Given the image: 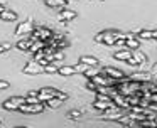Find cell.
<instances>
[{
  "label": "cell",
  "instance_id": "cell-20",
  "mask_svg": "<svg viewBox=\"0 0 157 128\" xmlns=\"http://www.w3.org/2000/svg\"><path fill=\"white\" fill-rule=\"evenodd\" d=\"M76 17V12L75 10H63L61 12V20H73Z\"/></svg>",
  "mask_w": 157,
  "mask_h": 128
},
{
  "label": "cell",
  "instance_id": "cell-32",
  "mask_svg": "<svg viewBox=\"0 0 157 128\" xmlns=\"http://www.w3.org/2000/svg\"><path fill=\"white\" fill-rule=\"evenodd\" d=\"M9 49H10V46H9V44H0V54L5 52V51H9Z\"/></svg>",
  "mask_w": 157,
  "mask_h": 128
},
{
  "label": "cell",
  "instance_id": "cell-23",
  "mask_svg": "<svg viewBox=\"0 0 157 128\" xmlns=\"http://www.w3.org/2000/svg\"><path fill=\"white\" fill-rule=\"evenodd\" d=\"M63 103H64V101H61L59 98H52V100H49L48 103H44V104H46V106H49V108H59Z\"/></svg>",
  "mask_w": 157,
  "mask_h": 128
},
{
  "label": "cell",
  "instance_id": "cell-15",
  "mask_svg": "<svg viewBox=\"0 0 157 128\" xmlns=\"http://www.w3.org/2000/svg\"><path fill=\"white\" fill-rule=\"evenodd\" d=\"M115 59H118V61H128L130 57H132V51H128V49H122V51H118V52H115Z\"/></svg>",
  "mask_w": 157,
  "mask_h": 128
},
{
  "label": "cell",
  "instance_id": "cell-17",
  "mask_svg": "<svg viewBox=\"0 0 157 128\" xmlns=\"http://www.w3.org/2000/svg\"><path fill=\"white\" fill-rule=\"evenodd\" d=\"M0 19L4 20V22H14V20H17V13L12 12V10H5V12L0 15Z\"/></svg>",
  "mask_w": 157,
  "mask_h": 128
},
{
  "label": "cell",
  "instance_id": "cell-3",
  "mask_svg": "<svg viewBox=\"0 0 157 128\" xmlns=\"http://www.w3.org/2000/svg\"><path fill=\"white\" fill-rule=\"evenodd\" d=\"M59 93H61V91H58L56 88H42V89L39 91L37 98H39L41 103H48L49 100H52V98H58Z\"/></svg>",
  "mask_w": 157,
  "mask_h": 128
},
{
  "label": "cell",
  "instance_id": "cell-25",
  "mask_svg": "<svg viewBox=\"0 0 157 128\" xmlns=\"http://www.w3.org/2000/svg\"><path fill=\"white\" fill-rule=\"evenodd\" d=\"M68 118L69 120H79V118H81V111L79 110H71L68 113Z\"/></svg>",
  "mask_w": 157,
  "mask_h": 128
},
{
  "label": "cell",
  "instance_id": "cell-19",
  "mask_svg": "<svg viewBox=\"0 0 157 128\" xmlns=\"http://www.w3.org/2000/svg\"><path fill=\"white\" fill-rule=\"evenodd\" d=\"M75 73H76L75 66H61L59 67V74H61V76H71V74H75Z\"/></svg>",
  "mask_w": 157,
  "mask_h": 128
},
{
  "label": "cell",
  "instance_id": "cell-7",
  "mask_svg": "<svg viewBox=\"0 0 157 128\" xmlns=\"http://www.w3.org/2000/svg\"><path fill=\"white\" fill-rule=\"evenodd\" d=\"M103 73H105L106 77H110V79H113V81H122V79L127 77L125 74H123V71L117 69V67H105Z\"/></svg>",
  "mask_w": 157,
  "mask_h": 128
},
{
  "label": "cell",
  "instance_id": "cell-29",
  "mask_svg": "<svg viewBox=\"0 0 157 128\" xmlns=\"http://www.w3.org/2000/svg\"><path fill=\"white\" fill-rule=\"evenodd\" d=\"M96 101H112V96H106V94H96Z\"/></svg>",
  "mask_w": 157,
  "mask_h": 128
},
{
  "label": "cell",
  "instance_id": "cell-27",
  "mask_svg": "<svg viewBox=\"0 0 157 128\" xmlns=\"http://www.w3.org/2000/svg\"><path fill=\"white\" fill-rule=\"evenodd\" d=\"M25 104H41L37 96H27L25 98Z\"/></svg>",
  "mask_w": 157,
  "mask_h": 128
},
{
  "label": "cell",
  "instance_id": "cell-34",
  "mask_svg": "<svg viewBox=\"0 0 157 128\" xmlns=\"http://www.w3.org/2000/svg\"><path fill=\"white\" fill-rule=\"evenodd\" d=\"M37 94H39V91H29L27 96H37Z\"/></svg>",
  "mask_w": 157,
  "mask_h": 128
},
{
  "label": "cell",
  "instance_id": "cell-12",
  "mask_svg": "<svg viewBox=\"0 0 157 128\" xmlns=\"http://www.w3.org/2000/svg\"><path fill=\"white\" fill-rule=\"evenodd\" d=\"M139 46H140L139 39H137L135 36H132V34H128V36H127V40H125V49L137 51V49H139Z\"/></svg>",
  "mask_w": 157,
  "mask_h": 128
},
{
  "label": "cell",
  "instance_id": "cell-24",
  "mask_svg": "<svg viewBox=\"0 0 157 128\" xmlns=\"http://www.w3.org/2000/svg\"><path fill=\"white\" fill-rule=\"evenodd\" d=\"M44 3H46V5H49V7H61V5H66L64 0H44Z\"/></svg>",
  "mask_w": 157,
  "mask_h": 128
},
{
  "label": "cell",
  "instance_id": "cell-22",
  "mask_svg": "<svg viewBox=\"0 0 157 128\" xmlns=\"http://www.w3.org/2000/svg\"><path fill=\"white\" fill-rule=\"evenodd\" d=\"M137 39H140V40L152 39V30H140V32L137 34Z\"/></svg>",
  "mask_w": 157,
  "mask_h": 128
},
{
  "label": "cell",
  "instance_id": "cell-18",
  "mask_svg": "<svg viewBox=\"0 0 157 128\" xmlns=\"http://www.w3.org/2000/svg\"><path fill=\"white\" fill-rule=\"evenodd\" d=\"M46 42H41V40H36L34 44H32V47H31V52H34V54H37V52H41V51H44L46 49Z\"/></svg>",
  "mask_w": 157,
  "mask_h": 128
},
{
  "label": "cell",
  "instance_id": "cell-8",
  "mask_svg": "<svg viewBox=\"0 0 157 128\" xmlns=\"http://www.w3.org/2000/svg\"><path fill=\"white\" fill-rule=\"evenodd\" d=\"M24 73L25 74H41V73H44V67L39 66L36 61H29L24 66Z\"/></svg>",
  "mask_w": 157,
  "mask_h": 128
},
{
  "label": "cell",
  "instance_id": "cell-28",
  "mask_svg": "<svg viewBox=\"0 0 157 128\" xmlns=\"http://www.w3.org/2000/svg\"><path fill=\"white\" fill-rule=\"evenodd\" d=\"M86 89H90V91H95V93H96V89H98V86H96V84L93 83L91 79H88V83H86Z\"/></svg>",
  "mask_w": 157,
  "mask_h": 128
},
{
  "label": "cell",
  "instance_id": "cell-4",
  "mask_svg": "<svg viewBox=\"0 0 157 128\" xmlns=\"http://www.w3.org/2000/svg\"><path fill=\"white\" fill-rule=\"evenodd\" d=\"M22 104H25V98H21V96H14L10 98V100L4 101V110H9V111H19V108L22 106Z\"/></svg>",
  "mask_w": 157,
  "mask_h": 128
},
{
  "label": "cell",
  "instance_id": "cell-9",
  "mask_svg": "<svg viewBox=\"0 0 157 128\" xmlns=\"http://www.w3.org/2000/svg\"><path fill=\"white\" fill-rule=\"evenodd\" d=\"M21 113H42L44 111V103L41 104H22L19 108Z\"/></svg>",
  "mask_w": 157,
  "mask_h": 128
},
{
  "label": "cell",
  "instance_id": "cell-5",
  "mask_svg": "<svg viewBox=\"0 0 157 128\" xmlns=\"http://www.w3.org/2000/svg\"><path fill=\"white\" fill-rule=\"evenodd\" d=\"M127 113H123L120 108H110V110L105 111V115H101V120H115V121H120Z\"/></svg>",
  "mask_w": 157,
  "mask_h": 128
},
{
  "label": "cell",
  "instance_id": "cell-30",
  "mask_svg": "<svg viewBox=\"0 0 157 128\" xmlns=\"http://www.w3.org/2000/svg\"><path fill=\"white\" fill-rule=\"evenodd\" d=\"M147 100H149V103H154V104H157V93L150 94V96L147 98Z\"/></svg>",
  "mask_w": 157,
  "mask_h": 128
},
{
  "label": "cell",
  "instance_id": "cell-35",
  "mask_svg": "<svg viewBox=\"0 0 157 128\" xmlns=\"http://www.w3.org/2000/svg\"><path fill=\"white\" fill-rule=\"evenodd\" d=\"M152 39H157V30H152Z\"/></svg>",
  "mask_w": 157,
  "mask_h": 128
},
{
  "label": "cell",
  "instance_id": "cell-10",
  "mask_svg": "<svg viewBox=\"0 0 157 128\" xmlns=\"http://www.w3.org/2000/svg\"><path fill=\"white\" fill-rule=\"evenodd\" d=\"M112 101L117 104V108H120V110H127V108H130L127 96H123V94H120V93H117L115 96L112 98Z\"/></svg>",
  "mask_w": 157,
  "mask_h": 128
},
{
  "label": "cell",
  "instance_id": "cell-13",
  "mask_svg": "<svg viewBox=\"0 0 157 128\" xmlns=\"http://www.w3.org/2000/svg\"><path fill=\"white\" fill-rule=\"evenodd\" d=\"M79 62L85 64L86 67H98V59L93 56H81L79 57Z\"/></svg>",
  "mask_w": 157,
  "mask_h": 128
},
{
  "label": "cell",
  "instance_id": "cell-1",
  "mask_svg": "<svg viewBox=\"0 0 157 128\" xmlns=\"http://www.w3.org/2000/svg\"><path fill=\"white\" fill-rule=\"evenodd\" d=\"M127 39V36L120 32H115V30H103V32H98L95 36V40L100 44H105V46H115L118 40Z\"/></svg>",
  "mask_w": 157,
  "mask_h": 128
},
{
  "label": "cell",
  "instance_id": "cell-11",
  "mask_svg": "<svg viewBox=\"0 0 157 128\" xmlns=\"http://www.w3.org/2000/svg\"><path fill=\"white\" fill-rule=\"evenodd\" d=\"M145 59H147L145 54H144V52H139V51H137V52L132 54V57L127 61V64H130V66H140V64H142Z\"/></svg>",
  "mask_w": 157,
  "mask_h": 128
},
{
  "label": "cell",
  "instance_id": "cell-31",
  "mask_svg": "<svg viewBox=\"0 0 157 128\" xmlns=\"http://www.w3.org/2000/svg\"><path fill=\"white\" fill-rule=\"evenodd\" d=\"M9 86H10V84H9L7 81H4V79H0V89H7Z\"/></svg>",
  "mask_w": 157,
  "mask_h": 128
},
{
  "label": "cell",
  "instance_id": "cell-6",
  "mask_svg": "<svg viewBox=\"0 0 157 128\" xmlns=\"http://www.w3.org/2000/svg\"><path fill=\"white\" fill-rule=\"evenodd\" d=\"M34 32V20L32 19H27L25 22L19 24L17 29H15V34L17 36H24V34H32Z\"/></svg>",
  "mask_w": 157,
  "mask_h": 128
},
{
  "label": "cell",
  "instance_id": "cell-14",
  "mask_svg": "<svg viewBox=\"0 0 157 128\" xmlns=\"http://www.w3.org/2000/svg\"><path fill=\"white\" fill-rule=\"evenodd\" d=\"M32 40L29 39V37H25V39H21L17 44H15V47H17L19 51H31V47H32Z\"/></svg>",
  "mask_w": 157,
  "mask_h": 128
},
{
  "label": "cell",
  "instance_id": "cell-33",
  "mask_svg": "<svg viewBox=\"0 0 157 128\" xmlns=\"http://www.w3.org/2000/svg\"><path fill=\"white\" fill-rule=\"evenodd\" d=\"M5 10H7V9H5V5H4V3H0V15H2Z\"/></svg>",
  "mask_w": 157,
  "mask_h": 128
},
{
  "label": "cell",
  "instance_id": "cell-36",
  "mask_svg": "<svg viewBox=\"0 0 157 128\" xmlns=\"http://www.w3.org/2000/svg\"><path fill=\"white\" fill-rule=\"evenodd\" d=\"M14 128H27V126H14Z\"/></svg>",
  "mask_w": 157,
  "mask_h": 128
},
{
  "label": "cell",
  "instance_id": "cell-16",
  "mask_svg": "<svg viewBox=\"0 0 157 128\" xmlns=\"http://www.w3.org/2000/svg\"><path fill=\"white\" fill-rule=\"evenodd\" d=\"M93 108L95 110H100V111H106L112 108V101H93Z\"/></svg>",
  "mask_w": 157,
  "mask_h": 128
},
{
  "label": "cell",
  "instance_id": "cell-21",
  "mask_svg": "<svg viewBox=\"0 0 157 128\" xmlns=\"http://www.w3.org/2000/svg\"><path fill=\"white\" fill-rule=\"evenodd\" d=\"M83 74H85L88 79H93L95 76H98V74H100V69H98V67H88V69H86Z\"/></svg>",
  "mask_w": 157,
  "mask_h": 128
},
{
  "label": "cell",
  "instance_id": "cell-2",
  "mask_svg": "<svg viewBox=\"0 0 157 128\" xmlns=\"http://www.w3.org/2000/svg\"><path fill=\"white\" fill-rule=\"evenodd\" d=\"M52 36H54V32H52L51 29H48V27H37V29H34V32L31 34V37H29V39H31L32 42H36V40H41V42H49V40L52 39Z\"/></svg>",
  "mask_w": 157,
  "mask_h": 128
},
{
  "label": "cell",
  "instance_id": "cell-26",
  "mask_svg": "<svg viewBox=\"0 0 157 128\" xmlns=\"http://www.w3.org/2000/svg\"><path fill=\"white\" fill-rule=\"evenodd\" d=\"M44 73H49V74H54V73H59V67L54 66V64H48V66L44 67Z\"/></svg>",
  "mask_w": 157,
  "mask_h": 128
}]
</instances>
